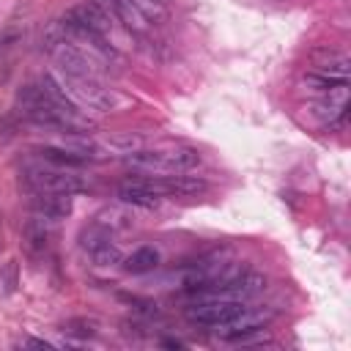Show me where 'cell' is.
<instances>
[{"label": "cell", "mask_w": 351, "mask_h": 351, "mask_svg": "<svg viewBox=\"0 0 351 351\" xmlns=\"http://www.w3.org/2000/svg\"><path fill=\"white\" fill-rule=\"evenodd\" d=\"M19 184L25 192H63V195H77L88 189V181L74 173V167H58V165H25L19 173Z\"/></svg>", "instance_id": "1"}, {"label": "cell", "mask_w": 351, "mask_h": 351, "mask_svg": "<svg viewBox=\"0 0 351 351\" xmlns=\"http://www.w3.org/2000/svg\"><path fill=\"white\" fill-rule=\"evenodd\" d=\"M58 80L74 104L90 107L96 112H110L118 104V96L110 88H104L99 77H80V74H60L58 71Z\"/></svg>", "instance_id": "2"}, {"label": "cell", "mask_w": 351, "mask_h": 351, "mask_svg": "<svg viewBox=\"0 0 351 351\" xmlns=\"http://www.w3.org/2000/svg\"><path fill=\"white\" fill-rule=\"evenodd\" d=\"M58 66L60 74H80V77H99V60L93 58V52H88L85 47H80L71 38H60L58 44H52L47 49Z\"/></svg>", "instance_id": "3"}, {"label": "cell", "mask_w": 351, "mask_h": 351, "mask_svg": "<svg viewBox=\"0 0 351 351\" xmlns=\"http://www.w3.org/2000/svg\"><path fill=\"white\" fill-rule=\"evenodd\" d=\"M271 318H274V310H271V307H250V304H247L239 315H233L230 321L214 326V335H217L219 340H225V343H239V340L247 337V335L263 332V329L271 324Z\"/></svg>", "instance_id": "4"}, {"label": "cell", "mask_w": 351, "mask_h": 351, "mask_svg": "<svg viewBox=\"0 0 351 351\" xmlns=\"http://www.w3.org/2000/svg\"><path fill=\"white\" fill-rule=\"evenodd\" d=\"M247 307V302H236V299H217V296H208V299H200L195 304L186 307V321L189 324H197V326H219L225 321H230L233 315H239L241 310Z\"/></svg>", "instance_id": "5"}, {"label": "cell", "mask_w": 351, "mask_h": 351, "mask_svg": "<svg viewBox=\"0 0 351 351\" xmlns=\"http://www.w3.org/2000/svg\"><path fill=\"white\" fill-rule=\"evenodd\" d=\"M156 195H173V197H195L208 189V184L200 176H186V173H167V176H154L143 178Z\"/></svg>", "instance_id": "6"}, {"label": "cell", "mask_w": 351, "mask_h": 351, "mask_svg": "<svg viewBox=\"0 0 351 351\" xmlns=\"http://www.w3.org/2000/svg\"><path fill=\"white\" fill-rule=\"evenodd\" d=\"M30 211L41 219H49V222H60L71 214L74 203H71V195H63V192H30V200H27Z\"/></svg>", "instance_id": "7"}, {"label": "cell", "mask_w": 351, "mask_h": 351, "mask_svg": "<svg viewBox=\"0 0 351 351\" xmlns=\"http://www.w3.org/2000/svg\"><path fill=\"white\" fill-rule=\"evenodd\" d=\"M310 58H313V71H315V74H326V77L348 80L351 60H348L346 52H337V49H315Z\"/></svg>", "instance_id": "8"}, {"label": "cell", "mask_w": 351, "mask_h": 351, "mask_svg": "<svg viewBox=\"0 0 351 351\" xmlns=\"http://www.w3.org/2000/svg\"><path fill=\"white\" fill-rule=\"evenodd\" d=\"M118 197H121V203L137 206V208H156V206L162 203V195H156L143 178L123 181V184L118 186Z\"/></svg>", "instance_id": "9"}, {"label": "cell", "mask_w": 351, "mask_h": 351, "mask_svg": "<svg viewBox=\"0 0 351 351\" xmlns=\"http://www.w3.org/2000/svg\"><path fill=\"white\" fill-rule=\"evenodd\" d=\"M22 241H25L30 255H44L47 247H49V219H41V217L33 214L22 225Z\"/></svg>", "instance_id": "10"}, {"label": "cell", "mask_w": 351, "mask_h": 351, "mask_svg": "<svg viewBox=\"0 0 351 351\" xmlns=\"http://www.w3.org/2000/svg\"><path fill=\"white\" fill-rule=\"evenodd\" d=\"M156 266H159V252L154 247H140L123 261V269L132 274H145V271H154Z\"/></svg>", "instance_id": "11"}, {"label": "cell", "mask_w": 351, "mask_h": 351, "mask_svg": "<svg viewBox=\"0 0 351 351\" xmlns=\"http://www.w3.org/2000/svg\"><path fill=\"white\" fill-rule=\"evenodd\" d=\"M36 154L41 156V162H49V165H58V167H80V165H85V159H80L77 154L66 151L63 145H41Z\"/></svg>", "instance_id": "12"}, {"label": "cell", "mask_w": 351, "mask_h": 351, "mask_svg": "<svg viewBox=\"0 0 351 351\" xmlns=\"http://www.w3.org/2000/svg\"><path fill=\"white\" fill-rule=\"evenodd\" d=\"M107 241H112V230L104 228L101 222H90V225H85V228L80 230V247H82L85 252H93L96 247H101V244H107Z\"/></svg>", "instance_id": "13"}, {"label": "cell", "mask_w": 351, "mask_h": 351, "mask_svg": "<svg viewBox=\"0 0 351 351\" xmlns=\"http://www.w3.org/2000/svg\"><path fill=\"white\" fill-rule=\"evenodd\" d=\"M107 145L118 154H132V151H140L145 148V137L143 134H134V132H118L112 137H107Z\"/></svg>", "instance_id": "14"}, {"label": "cell", "mask_w": 351, "mask_h": 351, "mask_svg": "<svg viewBox=\"0 0 351 351\" xmlns=\"http://www.w3.org/2000/svg\"><path fill=\"white\" fill-rule=\"evenodd\" d=\"M96 222H101V225L110 228V230H129V228L134 225V217H129L126 211L110 206V208H104V211L96 217Z\"/></svg>", "instance_id": "15"}, {"label": "cell", "mask_w": 351, "mask_h": 351, "mask_svg": "<svg viewBox=\"0 0 351 351\" xmlns=\"http://www.w3.org/2000/svg\"><path fill=\"white\" fill-rule=\"evenodd\" d=\"M63 332L69 337H77V340H90V337H96L99 324L93 318H71V321L63 324Z\"/></svg>", "instance_id": "16"}, {"label": "cell", "mask_w": 351, "mask_h": 351, "mask_svg": "<svg viewBox=\"0 0 351 351\" xmlns=\"http://www.w3.org/2000/svg\"><path fill=\"white\" fill-rule=\"evenodd\" d=\"M90 255V261L96 263V266H118L121 261H123V252L112 244V241H107V244H101V247H96L93 252H88Z\"/></svg>", "instance_id": "17"}, {"label": "cell", "mask_w": 351, "mask_h": 351, "mask_svg": "<svg viewBox=\"0 0 351 351\" xmlns=\"http://www.w3.org/2000/svg\"><path fill=\"white\" fill-rule=\"evenodd\" d=\"M132 5L145 16L148 25H156V22H162L167 16L165 3H159V0H132Z\"/></svg>", "instance_id": "18"}, {"label": "cell", "mask_w": 351, "mask_h": 351, "mask_svg": "<svg viewBox=\"0 0 351 351\" xmlns=\"http://www.w3.org/2000/svg\"><path fill=\"white\" fill-rule=\"evenodd\" d=\"M0 285L5 288V293H11L16 285H19V274H16V261H8L5 263V271L0 277Z\"/></svg>", "instance_id": "19"}, {"label": "cell", "mask_w": 351, "mask_h": 351, "mask_svg": "<svg viewBox=\"0 0 351 351\" xmlns=\"http://www.w3.org/2000/svg\"><path fill=\"white\" fill-rule=\"evenodd\" d=\"M25 346H30V348H44V351H47V348H52V346H49L47 340H36V337H30V340H25Z\"/></svg>", "instance_id": "20"}, {"label": "cell", "mask_w": 351, "mask_h": 351, "mask_svg": "<svg viewBox=\"0 0 351 351\" xmlns=\"http://www.w3.org/2000/svg\"><path fill=\"white\" fill-rule=\"evenodd\" d=\"M159 3H165V5H167V0H159Z\"/></svg>", "instance_id": "21"}]
</instances>
